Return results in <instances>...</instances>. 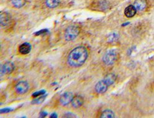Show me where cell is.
I'll return each instance as SVG.
<instances>
[{"mask_svg":"<svg viewBox=\"0 0 154 118\" xmlns=\"http://www.w3.org/2000/svg\"><path fill=\"white\" fill-rule=\"evenodd\" d=\"M88 57V52L85 47H77L69 53L67 63L72 67H80L85 64Z\"/></svg>","mask_w":154,"mask_h":118,"instance_id":"1","label":"cell"},{"mask_svg":"<svg viewBox=\"0 0 154 118\" xmlns=\"http://www.w3.org/2000/svg\"><path fill=\"white\" fill-rule=\"evenodd\" d=\"M80 33V28L77 26H70L65 31V39L66 41H72L77 37Z\"/></svg>","mask_w":154,"mask_h":118,"instance_id":"2","label":"cell"},{"mask_svg":"<svg viewBox=\"0 0 154 118\" xmlns=\"http://www.w3.org/2000/svg\"><path fill=\"white\" fill-rule=\"evenodd\" d=\"M118 52L115 49L108 51L103 57V61L106 65H112L117 60Z\"/></svg>","mask_w":154,"mask_h":118,"instance_id":"3","label":"cell"},{"mask_svg":"<svg viewBox=\"0 0 154 118\" xmlns=\"http://www.w3.org/2000/svg\"><path fill=\"white\" fill-rule=\"evenodd\" d=\"M14 69V65L11 62H7L5 63L1 67V70H0V74L1 76H3L4 75H8L11 73Z\"/></svg>","mask_w":154,"mask_h":118,"instance_id":"4","label":"cell"},{"mask_svg":"<svg viewBox=\"0 0 154 118\" xmlns=\"http://www.w3.org/2000/svg\"><path fill=\"white\" fill-rule=\"evenodd\" d=\"M29 88V84L27 82L21 81L16 84L15 89L17 93L19 95H23L28 91Z\"/></svg>","mask_w":154,"mask_h":118,"instance_id":"5","label":"cell"},{"mask_svg":"<svg viewBox=\"0 0 154 118\" xmlns=\"http://www.w3.org/2000/svg\"><path fill=\"white\" fill-rule=\"evenodd\" d=\"M73 98V95L71 92H66L63 93L60 98V103L63 106H66L69 104L70 103H72V101Z\"/></svg>","mask_w":154,"mask_h":118,"instance_id":"6","label":"cell"},{"mask_svg":"<svg viewBox=\"0 0 154 118\" xmlns=\"http://www.w3.org/2000/svg\"><path fill=\"white\" fill-rule=\"evenodd\" d=\"M108 86H109L104 81V80H102L96 83L95 86V91L98 94L104 93L107 91Z\"/></svg>","mask_w":154,"mask_h":118,"instance_id":"7","label":"cell"},{"mask_svg":"<svg viewBox=\"0 0 154 118\" xmlns=\"http://www.w3.org/2000/svg\"><path fill=\"white\" fill-rule=\"evenodd\" d=\"M11 22V16L6 12L2 13L0 14V24L2 26H7Z\"/></svg>","mask_w":154,"mask_h":118,"instance_id":"8","label":"cell"},{"mask_svg":"<svg viewBox=\"0 0 154 118\" xmlns=\"http://www.w3.org/2000/svg\"><path fill=\"white\" fill-rule=\"evenodd\" d=\"M31 48L32 47L29 43L25 42L19 46V52L22 55H26L31 52Z\"/></svg>","mask_w":154,"mask_h":118,"instance_id":"9","label":"cell"},{"mask_svg":"<svg viewBox=\"0 0 154 118\" xmlns=\"http://www.w3.org/2000/svg\"><path fill=\"white\" fill-rule=\"evenodd\" d=\"M84 103V98L80 95L73 97L72 101V105L74 108H79L81 107Z\"/></svg>","mask_w":154,"mask_h":118,"instance_id":"10","label":"cell"},{"mask_svg":"<svg viewBox=\"0 0 154 118\" xmlns=\"http://www.w3.org/2000/svg\"><path fill=\"white\" fill-rule=\"evenodd\" d=\"M147 5V4L146 0H136L134 6L137 9V11H142L146 8Z\"/></svg>","mask_w":154,"mask_h":118,"instance_id":"11","label":"cell"},{"mask_svg":"<svg viewBox=\"0 0 154 118\" xmlns=\"http://www.w3.org/2000/svg\"><path fill=\"white\" fill-rule=\"evenodd\" d=\"M137 13V9L133 5L128 6L124 10V14L127 17L131 18L136 15Z\"/></svg>","mask_w":154,"mask_h":118,"instance_id":"12","label":"cell"},{"mask_svg":"<svg viewBox=\"0 0 154 118\" xmlns=\"http://www.w3.org/2000/svg\"><path fill=\"white\" fill-rule=\"evenodd\" d=\"M103 80L106 83H107L108 86H111L115 82L116 80V75L114 73L108 74L104 78Z\"/></svg>","mask_w":154,"mask_h":118,"instance_id":"13","label":"cell"},{"mask_svg":"<svg viewBox=\"0 0 154 118\" xmlns=\"http://www.w3.org/2000/svg\"><path fill=\"white\" fill-rule=\"evenodd\" d=\"M100 117L101 118H114L115 117V114L111 110H106L103 111Z\"/></svg>","mask_w":154,"mask_h":118,"instance_id":"14","label":"cell"},{"mask_svg":"<svg viewBox=\"0 0 154 118\" xmlns=\"http://www.w3.org/2000/svg\"><path fill=\"white\" fill-rule=\"evenodd\" d=\"M60 0H46L45 4L49 8H54L59 6Z\"/></svg>","mask_w":154,"mask_h":118,"instance_id":"15","label":"cell"},{"mask_svg":"<svg viewBox=\"0 0 154 118\" xmlns=\"http://www.w3.org/2000/svg\"><path fill=\"white\" fill-rule=\"evenodd\" d=\"M26 0H12L13 5L16 8H21L25 5Z\"/></svg>","mask_w":154,"mask_h":118,"instance_id":"16","label":"cell"},{"mask_svg":"<svg viewBox=\"0 0 154 118\" xmlns=\"http://www.w3.org/2000/svg\"><path fill=\"white\" fill-rule=\"evenodd\" d=\"M119 39V35L116 33H113L110 34L108 37V42L112 43L114 42L117 41Z\"/></svg>","mask_w":154,"mask_h":118,"instance_id":"17","label":"cell"},{"mask_svg":"<svg viewBox=\"0 0 154 118\" xmlns=\"http://www.w3.org/2000/svg\"><path fill=\"white\" fill-rule=\"evenodd\" d=\"M45 97L46 96H41L39 98H36V99H35L34 100H33V101L32 102V104H39V103H42L44 100L45 99Z\"/></svg>","mask_w":154,"mask_h":118,"instance_id":"18","label":"cell"},{"mask_svg":"<svg viewBox=\"0 0 154 118\" xmlns=\"http://www.w3.org/2000/svg\"><path fill=\"white\" fill-rule=\"evenodd\" d=\"M45 93V91L42 90H41V91H38V92H35L32 94V96L33 97H38V96H41L42 95H44Z\"/></svg>","mask_w":154,"mask_h":118,"instance_id":"19","label":"cell"},{"mask_svg":"<svg viewBox=\"0 0 154 118\" xmlns=\"http://www.w3.org/2000/svg\"><path fill=\"white\" fill-rule=\"evenodd\" d=\"M11 111H12V109H11V108H5V109H2L1 111H0V113H1V114H3V113L11 112Z\"/></svg>","mask_w":154,"mask_h":118,"instance_id":"20","label":"cell"},{"mask_svg":"<svg viewBox=\"0 0 154 118\" xmlns=\"http://www.w3.org/2000/svg\"><path fill=\"white\" fill-rule=\"evenodd\" d=\"M75 117V115L71 113H68L64 114L63 116V117Z\"/></svg>","mask_w":154,"mask_h":118,"instance_id":"21","label":"cell"},{"mask_svg":"<svg viewBox=\"0 0 154 118\" xmlns=\"http://www.w3.org/2000/svg\"><path fill=\"white\" fill-rule=\"evenodd\" d=\"M47 32V29H43V30H41L40 31H38L35 33V35L36 36H39V35H41L42 34H44L45 33Z\"/></svg>","mask_w":154,"mask_h":118,"instance_id":"22","label":"cell"},{"mask_svg":"<svg viewBox=\"0 0 154 118\" xmlns=\"http://www.w3.org/2000/svg\"><path fill=\"white\" fill-rule=\"evenodd\" d=\"M47 115V113H46V112H45V111H42V112L40 113V117H45Z\"/></svg>","mask_w":154,"mask_h":118,"instance_id":"23","label":"cell"},{"mask_svg":"<svg viewBox=\"0 0 154 118\" xmlns=\"http://www.w3.org/2000/svg\"><path fill=\"white\" fill-rule=\"evenodd\" d=\"M51 118H57V114L55 113H52L51 116H50Z\"/></svg>","mask_w":154,"mask_h":118,"instance_id":"24","label":"cell"}]
</instances>
